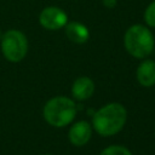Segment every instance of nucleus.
<instances>
[{
  "label": "nucleus",
  "instance_id": "nucleus-1",
  "mask_svg": "<svg viewBox=\"0 0 155 155\" xmlns=\"http://www.w3.org/2000/svg\"><path fill=\"white\" fill-rule=\"evenodd\" d=\"M127 120V111L120 103L111 102L99 108L92 117V128L102 137L119 133Z\"/></svg>",
  "mask_w": 155,
  "mask_h": 155
},
{
  "label": "nucleus",
  "instance_id": "nucleus-2",
  "mask_svg": "<svg viewBox=\"0 0 155 155\" xmlns=\"http://www.w3.org/2000/svg\"><path fill=\"white\" fill-rule=\"evenodd\" d=\"M76 111V103L71 98L57 96L45 103L42 115L48 125L53 127H64L75 119Z\"/></svg>",
  "mask_w": 155,
  "mask_h": 155
},
{
  "label": "nucleus",
  "instance_id": "nucleus-3",
  "mask_svg": "<svg viewBox=\"0 0 155 155\" xmlns=\"http://www.w3.org/2000/svg\"><path fill=\"white\" fill-rule=\"evenodd\" d=\"M124 44L126 51L134 58H147L155 46V39L150 29L142 24L131 25L124 36Z\"/></svg>",
  "mask_w": 155,
  "mask_h": 155
},
{
  "label": "nucleus",
  "instance_id": "nucleus-4",
  "mask_svg": "<svg viewBox=\"0 0 155 155\" xmlns=\"http://www.w3.org/2000/svg\"><path fill=\"white\" fill-rule=\"evenodd\" d=\"M2 56L13 63L21 62L28 52L27 36L17 29H10L2 34L0 40Z\"/></svg>",
  "mask_w": 155,
  "mask_h": 155
},
{
  "label": "nucleus",
  "instance_id": "nucleus-5",
  "mask_svg": "<svg viewBox=\"0 0 155 155\" xmlns=\"http://www.w3.org/2000/svg\"><path fill=\"white\" fill-rule=\"evenodd\" d=\"M39 23L48 30H58L68 23V16L64 10L57 6H47L39 15Z\"/></svg>",
  "mask_w": 155,
  "mask_h": 155
},
{
  "label": "nucleus",
  "instance_id": "nucleus-6",
  "mask_svg": "<svg viewBox=\"0 0 155 155\" xmlns=\"http://www.w3.org/2000/svg\"><path fill=\"white\" fill-rule=\"evenodd\" d=\"M91 136H92V125L85 120L74 122L68 132L69 142L75 147H82L87 144L91 139Z\"/></svg>",
  "mask_w": 155,
  "mask_h": 155
},
{
  "label": "nucleus",
  "instance_id": "nucleus-7",
  "mask_svg": "<svg viewBox=\"0 0 155 155\" xmlns=\"http://www.w3.org/2000/svg\"><path fill=\"white\" fill-rule=\"evenodd\" d=\"M94 92V82L88 76L78 78L71 85V94L76 101H86Z\"/></svg>",
  "mask_w": 155,
  "mask_h": 155
},
{
  "label": "nucleus",
  "instance_id": "nucleus-8",
  "mask_svg": "<svg viewBox=\"0 0 155 155\" xmlns=\"http://www.w3.org/2000/svg\"><path fill=\"white\" fill-rule=\"evenodd\" d=\"M136 78L139 85L144 87H151L155 85V61L144 59L136 71Z\"/></svg>",
  "mask_w": 155,
  "mask_h": 155
},
{
  "label": "nucleus",
  "instance_id": "nucleus-9",
  "mask_svg": "<svg viewBox=\"0 0 155 155\" xmlns=\"http://www.w3.org/2000/svg\"><path fill=\"white\" fill-rule=\"evenodd\" d=\"M67 38L78 45L85 44L90 38V31L87 27L80 22H68L64 27Z\"/></svg>",
  "mask_w": 155,
  "mask_h": 155
},
{
  "label": "nucleus",
  "instance_id": "nucleus-10",
  "mask_svg": "<svg viewBox=\"0 0 155 155\" xmlns=\"http://www.w3.org/2000/svg\"><path fill=\"white\" fill-rule=\"evenodd\" d=\"M99 155H132V153L122 145H109L104 148Z\"/></svg>",
  "mask_w": 155,
  "mask_h": 155
},
{
  "label": "nucleus",
  "instance_id": "nucleus-11",
  "mask_svg": "<svg viewBox=\"0 0 155 155\" xmlns=\"http://www.w3.org/2000/svg\"><path fill=\"white\" fill-rule=\"evenodd\" d=\"M144 21L149 27L155 28V0L147 6L144 11Z\"/></svg>",
  "mask_w": 155,
  "mask_h": 155
},
{
  "label": "nucleus",
  "instance_id": "nucleus-12",
  "mask_svg": "<svg viewBox=\"0 0 155 155\" xmlns=\"http://www.w3.org/2000/svg\"><path fill=\"white\" fill-rule=\"evenodd\" d=\"M102 2H103V5H104L105 7H108V8H113V7L116 6L117 0H102Z\"/></svg>",
  "mask_w": 155,
  "mask_h": 155
},
{
  "label": "nucleus",
  "instance_id": "nucleus-13",
  "mask_svg": "<svg viewBox=\"0 0 155 155\" xmlns=\"http://www.w3.org/2000/svg\"><path fill=\"white\" fill-rule=\"evenodd\" d=\"M2 34H4V33H2L1 30H0V40H1V38H2Z\"/></svg>",
  "mask_w": 155,
  "mask_h": 155
},
{
  "label": "nucleus",
  "instance_id": "nucleus-14",
  "mask_svg": "<svg viewBox=\"0 0 155 155\" xmlns=\"http://www.w3.org/2000/svg\"><path fill=\"white\" fill-rule=\"evenodd\" d=\"M41 155H52V154H41Z\"/></svg>",
  "mask_w": 155,
  "mask_h": 155
}]
</instances>
